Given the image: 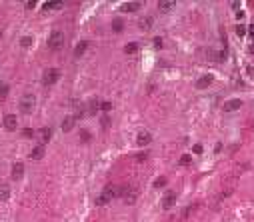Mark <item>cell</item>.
<instances>
[{"label": "cell", "mask_w": 254, "mask_h": 222, "mask_svg": "<svg viewBox=\"0 0 254 222\" xmlns=\"http://www.w3.org/2000/svg\"><path fill=\"white\" fill-rule=\"evenodd\" d=\"M114 196H116V188H110V186H108V188H104V190H102L98 196L94 198V204H96V206H104V204H108Z\"/></svg>", "instance_id": "1"}, {"label": "cell", "mask_w": 254, "mask_h": 222, "mask_svg": "<svg viewBox=\"0 0 254 222\" xmlns=\"http://www.w3.org/2000/svg\"><path fill=\"white\" fill-rule=\"evenodd\" d=\"M36 106V96L34 94H24L22 98H20V112L22 114H30L32 110H34Z\"/></svg>", "instance_id": "2"}, {"label": "cell", "mask_w": 254, "mask_h": 222, "mask_svg": "<svg viewBox=\"0 0 254 222\" xmlns=\"http://www.w3.org/2000/svg\"><path fill=\"white\" fill-rule=\"evenodd\" d=\"M62 44H64V34H62V30H52L50 38H48V48H50V50H60Z\"/></svg>", "instance_id": "3"}, {"label": "cell", "mask_w": 254, "mask_h": 222, "mask_svg": "<svg viewBox=\"0 0 254 222\" xmlns=\"http://www.w3.org/2000/svg\"><path fill=\"white\" fill-rule=\"evenodd\" d=\"M58 78H60V70H56V68H48L46 72H44V78H42V82H44L46 86H52V84L58 82Z\"/></svg>", "instance_id": "4"}, {"label": "cell", "mask_w": 254, "mask_h": 222, "mask_svg": "<svg viewBox=\"0 0 254 222\" xmlns=\"http://www.w3.org/2000/svg\"><path fill=\"white\" fill-rule=\"evenodd\" d=\"M174 204H176V194L172 192V190H168V192L164 194V198H162V208H164V210H170Z\"/></svg>", "instance_id": "5"}, {"label": "cell", "mask_w": 254, "mask_h": 222, "mask_svg": "<svg viewBox=\"0 0 254 222\" xmlns=\"http://www.w3.org/2000/svg\"><path fill=\"white\" fill-rule=\"evenodd\" d=\"M240 106H242V100H240V98H232V100H228V102H224L222 110H224V112H234V110H238Z\"/></svg>", "instance_id": "6"}, {"label": "cell", "mask_w": 254, "mask_h": 222, "mask_svg": "<svg viewBox=\"0 0 254 222\" xmlns=\"http://www.w3.org/2000/svg\"><path fill=\"white\" fill-rule=\"evenodd\" d=\"M122 198H124L126 204H134V202H136V190H134V188H124V190H122Z\"/></svg>", "instance_id": "7"}, {"label": "cell", "mask_w": 254, "mask_h": 222, "mask_svg": "<svg viewBox=\"0 0 254 222\" xmlns=\"http://www.w3.org/2000/svg\"><path fill=\"white\" fill-rule=\"evenodd\" d=\"M210 84H212V76H210V74H204V76H200V78L196 80V88H198V90L208 88Z\"/></svg>", "instance_id": "8"}, {"label": "cell", "mask_w": 254, "mask_h": 222, "mask_svg": "<svg viewBox=\"0 0 254 222\" xmlns=\"http://www.w3.org/2000/svg\"><path fill=\"white\" fill-rule=\"evenodd\" d=\"M174 8H176V2H174V0H168V2H166V0H164V2H158V10H160V12H164V14L172 12Z\"/></svg>", "instance_id": "9"}, {"label": "cell", "mask_w": 254, "mask_h": 222, "mask_svg": "<svg viewBox=\"0 0 254 222\" xmlns=\"http://www.w3.org/2000/svg\"><path fill=\"white\" fill-rule=\"evenodd\" d=\"M150 140H152V136H150V132H148V130L138 132V136H136V142H138L140 146H146V144H150Z\"/></svg>", "instance_id": "10"}, {"label": "cell", "mask_w": 254, "mask_h": 222, "mask_svg": "<svg viewBox=\"0 0 254 222\" xmlns=\"http://www.w3.org/2000/svg\"><path fill=\"white\" fill-rule=\"evenodd\" d=\"M22 174H24V164L22 162H14L12 164V178L18 180V178H22Z\"/></svg>", "instance_id": "11"}, {"label": "cell", "mask_w": 254, "mask_h": 222, "mask_svg": "<svg viewBox=\"0 0 254 222\" xmlns=\"http://www.w3.org/2000/svg\"><path fill=\"white\" fill-rule=\"evenodd\" d=\"M16 124H18V120H16L14 114H6V116H4V128H8V130H14Z\"/></svg>", "instance_id": "12"}, {"label": "cell", "mask_w": 254, "mask_h": 222, "mask_svg": "<svg viewBox=\"0 0 254 222\" xmlns=\"http://www.w3.org/2000/svg\"><path fill=\"white\" fill-rule=\"evenodd\" d=\"M42 156H44V144H38V146H34V148L30 150V158L40 160Z\"/></svg>", "instance_id": "13"}, {"label": "cell", "mask_w": 254, "mask_h": 222, "mask_svg": "<svg viewBox=\"0 0 254 222\" xmlns=\"http://www.w3.org/2000/svg\"><path fill=\"white\" fill-rule=\"evenodd\" d=\"M140 6H142L140 2H124L122 12H136V10H140Z\"/></svg>", "instance_id": "14"}, {"label": "cell", "mask_w": 254, "mask_h": 222, "mask_svg": "<svg viewBox=\"0 0 254 222\" xmlns=\"http://www.w3.org/2000/svg\"><path fill=\"white\" fill-rule=\"evenodd\" d=\"M50 136H52V130H50V128H42V130L38 132V142L44 144V142H48V140H50Z\"/></svg>", "instance_id": "15"}, {"label": "cell", "mask_w": 254, "mask_h": 222, "mask_svg": "<svg viewBox=\"0 0 254 222\" xmlns=\"http://www.w3.org/2000/svg\"><path fill=\"white\" fill-rule=\"evenodd\" d=\"M74 122H76V116L64 118V120H62V130L64 132H70V130H72V126H74Z\"/></svg>", "instance_id": "16"}, {"label": "cell", "mask_w": 254, "mask_h": 222, "mask_svg": "<svg viewBox=\"0 0 254 222\" xmlns=\"http://www.w3.org/2000/svg\"><path fill=\"white\" fill-rule=\"evenodd\" d=\"M86 48H88V40H82V42H80V44H78L76 48H74V56H76V58H78V56H82Z\"/></svg>", "instance_id": "17"}, {"label": "cell", "mask_w": 254, "mask_h": 222, "mask_svg": "<svg viewBox=\"0 0 254 222\" xmlns=\"http://www.w3.org/2000/svg\"><path fill=\"white\" fill-rule=\"evenodd\" d=\"M122 28H124L122 18H114V20H112V30H114V32H122Z\"/></svg>", "instance_id": "18"}, {"label": "cell", "mask_w": 254, "mask_h": 222, "mask_svg": "<svg viewBox=\"0 0 254 222\" xmlns=\"http://www.w3.org/2000/svg\"><path fill=\"white\" fill-rule=\"evenodd\" d=\"M58 8H62V2H46L44 6H42V10H58Z\"/></svg>", "instance_id": "19"}, {"label": "cell", "mask_w": 254, "mask_h": 222, "mask_svg": "<svg viewBox=\"0 0 254 222\" xmlns=\"http://www.w3.org/2000/svg\"><path fill=\"white\" fill-rule=\"evenodd\" d=\"M150 24H152V18H140V20H138V26H140L142 30H148Z\"/></svg>", "instance_id": "20"}, {"label": "cell", "mask_w": 254, "mask_h": 222, "mask_svg": "<svg viewBox=\"0 0 254 222\" xmlns=\"http://www.w3.org/2000/svg\"><path fill=\"white\" fill-rule=\"evenodd\" d=\"M8 198H10V188L8 186H0V200L4 202V200H8Z\"/></svg>", "instance_id": "21"}, {"label": "cell", "mask_w": 254, "mask_h": 222, "mask_svg": "<svg viewBox=\"0 0 254 222\" xmlns=\"http://www.w3.org/2000/svg\"><path fill=\"white\" fill-rule=\"evenodd\" d=\"M136 50H138V42H130V44H126V48H124L126 54H134Z\"/></svg>", "instance_id": "22"}, {"label": "cell", "mask_w": 254, "mask_h": 222, "mask_svg": "<svg viewBox=\"0 0 254 222\" xmlns=\"http://www.w3.org/2000/svg\"><path fill=\"white\" fill-rule=\"evenodd\" d=\"M164 186H166V178L164 176H160V178L154 180V188H164Z\"/></svg>", "instance_id": "23"}, {"label": "cell", "mask_w": 254, "mask_h": 222, "mask_svg": "<svg viewBox=\"0 0 254 222\" xmlns=\"http://www.w3.org/2000/svg\"><path fill=\"white\" fill-rule=\"evenodd\" d=\"M6 94H8V84L0 82V98H6Z\"/></svg>", "instance_id": "24"}, {"label": "cell", "mask_w": 254, "mask_h": 222, "mask_svg": "<svg viewBox=\"0 0 254 222\" xmlns=\"http://www.w3.org/2000/svg\"><path fill=\"white\" fill-rule=\"evenodd\" d=\"M190 160H192V156H190V154L180 156V166H188V164H190Z\"/></svg>", "instance_id": "25"}, {"label": "cell", "mask_w": 254, "mask_h": 222, "mask_svg": "<svg viewBox=\"0 0 254 222\" xmlns=\"http://www.w3.org/2000/svg\"><path fill=\"white\" fill-rule=\"evenodd\" d=\"M80 138H82V142H90V138H92V136H90L88 130H84V128H82V130H80Z\"/></svg>", "instance_id": "26"}, {"label": "cell", "mask_w": 254, "mask_h": 222, "mask_svg": "<svg viewBox=\"0 0 254 222\" xmlns=\"http://www.w3.org/2000/svg\"><path fill=\"white\" fill-rule=\"evenodd\" d=\"M246 30H248V28H246L244 24H238V26H236V36H244Z\"/></svg>", "instance_id": "27"}, {"label": "cell", "mask_w": 254, "mask_h": 222, "mask_svg": "<svg viewBox=\"0 0 254 222\" xmlns=\"http://www.w3.org/2000/svg\"><path fill=\"white\" fill-rule=\"evenodd\" d=\"M32 44V36H24L22 40H20V46H24V48H28Z\"/></svg>", "instance_id": "28"}, {"label": "cell", "mask_w": 254, "mask_h": 222, "mask_svg": "<svg viewBox=\"0 0 254 222\" xmlns=\"http://www.w3.org/2000/svg\"><path fill=\"white\" fill-rule=\"evenodd\" d=\"M100 110H102V112H110V110H112V104H110V102H102V104H100Z\"/></svg>", "instance_id": "29"}, {"label": "cell", "mask_w": 254, "mask_h": 222, "mask_svg": "<svg viewBox=\"0 0 254 222\" xmlns=\"http://www.w3.org/2000/svg\"><path fill=\"white\" fill-rule=\"evenodd\" d=\"M192 150H194V154H200V152H202V144H194Z\"/></svg>", "instance_id": "30"}, {"label": "cell", "mask_w": 254, "mask_h": 222, "mask_svg": "<svg viewBox=\"0 0 254 222\" xmlns=\"http://www.w3.org/2000/svg\"><path fill=\"white\" fill-rule=\"evenodd\" d=\"M230 8H232V10H236V12H238V10H240V2H230Z\"/></svg>", "instance_id": "31"}, {"label": "cell", "mask_w": 254, "mask_h": 222, "mask_svg": "<svg viewBox=\"0 0 254 222\" xmlns=\"http://www.w3.org/2000/svg\"><path fill=\"white\" fill-rule=\"evenodd\" d=\"M244 16H246V12H244V10H238V12H236V20H242Z\"/></svg>", "instance_id": "32"}, {"label": "cell", "mask_w": 254, "mask_h": 222, "mask_svg": "<svg viewBox=\"0 0 254 222\" xmlns=\"http://www.w3.org/2000/svg\"><path fill=\"white\" fill-rule=\"evenodd\" d=\"M154 46L156 48H162V38H154Z\"/></svg>", "instance_id": "33"}, {"label": "cell", "mask_w": 254, "mask_h": 222, "mask_svg": "<svg viewBox=\"0 0 254 222\" xmlns=\"http://www.w3.org/2000/svg\"><path fill=\"white\" fill-rule=\"evenodd\" d=\"M24 6H26V8H28V10H32V8H34V6H36V2H34V0H32V2H26V4H24Z\"/></svg>", "instance_id": "34"}, {"label": "cell", "mask_w": 254, "mask_h": 222, "mask_svg": "<svg viewBox=\"0 0 254 222\" xmlns=\"http://www.w3.org/2000/svg\"><path fill=\"white\" fill-rule=\"evenodd\" d=\"M136 160H138V162H142V160H146V154H144V152H142V154H136Z\"/></svg>", "instance_id": "35"}, {"label": "cell", "mask_w": 254, "mask_h": 222, "mask_svg": "<svg viewBox=\"0 0 254 222\" xmlns=\"http://www.w3.org/2000/svg\"><path fill=\"white\" fill-rule=\"evenodd\" d=\"M24 134H26V136H34V130H30V128H26V130H24Z\"/></svg>", "instance_id": "36"}]
</instances>
